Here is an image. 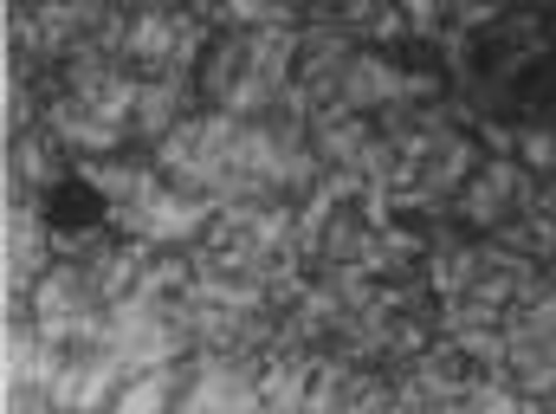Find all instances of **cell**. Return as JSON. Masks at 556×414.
Returning <instances> with one entry per match:
<instances>
[{"label":"cell","mask_w":556,"mask_h":414,"mask_svg":"<svg viewBox=\"0 0 556 414\" xmlns=\"http://www.w3.org/2000/svg\"><path fill=\"white\" fill-rule=\"evenodd\" d=\"M492 414H498V409H492Z\"/></svg>","instance_id":"6da1fadb"}]
</instances>
